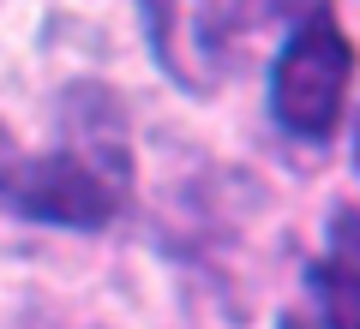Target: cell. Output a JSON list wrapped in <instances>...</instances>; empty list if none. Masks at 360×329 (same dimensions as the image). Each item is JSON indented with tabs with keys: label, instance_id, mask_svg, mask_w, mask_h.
Returning a JSON list of instances; mask_svg holds the SVG:
<instances>
[{
	"label": "cell",
	"instance_id": "5b68a950",
	"mask_svg": "<svg viewBox=\"0 0 360 329\" xmlns=\"http://www.w3.org/2000/svg\"><path fill=\"white\" fill-rule=\"evenodd\" d=\"M276 329H312V323H307L300 311H283V317H276Z\"/></svg>",
	"mask_w": 360,
	"mask_h": 329
},
{
	"label": "cell",
	"instance_id": "6da1fadb",
	"mask_svg": "<svg viewBox=\"0 0 360 329\" xmlns=\"http://www.w3.org/2000/svg\"><path fill=\"white\" fill-rule=\"evenodd\" d=\"M348 84H354V42L324 6V13L300 18L295 36L270 60V120H276V132L324 150L342 132Z\"/></svg>",
	"mask_w": 360,
	"mask_h": 329
},
{
	"label": "cell",
	"instance_id": "7a4b0ae2",
	"mask_svg": "<svg viewBox=\"0 0 360 329\" xmlns=\"http://www.w3.org/2000/svg\"><path fill=\"white\" fill-rule=\"evenodd\" d=\"M127 192H132L127 174H108L103 162H90L72 144L42 150V156L13 150L0 162V203L25 222H42V228L103 234L127 210Z\"/></svg>",
	"mask_w": 360,
	"mask_h": 329
},
{
	"label": "cell",
	"instance_id": "277c9868",
	"mask_svg": "<svg viewBox=\"0 0 360 329\" xmlns=\"http://www.w3.org/2000/svg\"><path fill=\"white\" fill-rule=\"evenodd\" d=\"M330 0H264V13L270 18H288V25H300V18H312V13H324Z\"/></svg>",
	"mask_w": 360,
	"mask_h": 329
},
{
	"label": "cell",
	"instance_id": "3957f363",
	"mask_svg": "<svg viewBox=\"0 0 360 329\" xmlns=\"http://www.w3.org/2000/svg\"><path fill=\"white\" fill-rule=\"evenodd\" d=\"M312 293H319V323L324 329H354L360 323V264H354V210H330V246L312 264Z\"/></svg>",
	"mask_w": 360,
	"mask_h": 329
}]
</instances>
